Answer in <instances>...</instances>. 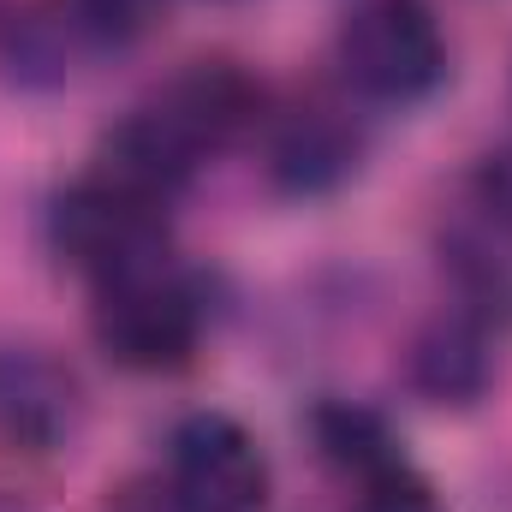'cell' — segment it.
<instances>
[{
  "label": "cell",
  "mask_w": 512,
  "mask_h": 512,
  "mask_svg": "<svg viewBox=\"0 0 512 512\" xmlns=\"http://www.w3.org/2000/svg\"><path fill=\"white\" fill-rule=\"evenodd\" d=\"M197 328H203L197 292L173 274V262H155L126 280L96 286V340L120 370L161 376V370L191 364Z\"/></svg>",
  "instance_id": "3957f363"
},
{
  "label": "cell",
  "mask_w": 512,
  "mask_h": 512,
  "mask_svg": "<svg viewBox=\"0 0 512 512\" xmlns=\"http://www.w3.org/2000/svg\"><path fill=\"white\" fill-rule=\"evenodd\" d=\"M340 72L370 102H417L447 72L429 0H358L340 24Z\"/></svg>",
  "instance_id": "6da1fadb"
},
{
  "label": "cell",
  "mask_w": 512,
  "mask_h": 512,
  "mask_svg": "<svg viewBox=\"0 0 512 512\" xmlns=\"http://www.w3.org/2000/svg\"><path fill=\"white\" fill-rule=\"evenodd\" d=\"M84 423L78 376L42 346H0V447L54 453Z\"/></svg>",
  "instance_id": "5b68a950"
},
{
  "label": "cell",
  "mask_w": 512,
  "mask_h": 512,
  "mask_svg": "<svg viewBox=\"0 0 512 512\" xmlns=\"http://www.w3.org/2000/svg\"><path fill=\"white\" fill-rule=\"evenodd\" d=\"M477 191H483V209H489V215L512 233V143H507V149H495V155L483 161Z\"/></svg>",
  "instance_id": "7c38bea8"
},
{
  "label": "cell",
  "mask_w": 512,
  "mask_h": 512,
  "mask_svg": "<svg viewBox=\"0 0 512 512\" xmlns=\"http://www.w3.org/2000/svg\"><path fill=\"white\" fill-rule=\"evenodd\" d=\"M358 512H441L429 477H417L405 459L376 471L370 483H358Z\"/></svg>",
  "instance_id": "8fae6325"
},
{
  "label": "cell",
  "mask_w": 512,
  "mask_h": 512,
  "mask_svg": "<svg viewBox=\"0 0 512 512\" xmlns=\"http://www.w3.org/2000/svg\"><path fill=\"white\" fill-rule=\"evenodd\" d=\"M167 489L185 512H262L268 459L227 411H191L167 441Z\"/></svg>",
  "instance_id": "277c9868"
},
{
  "label": "cell",
  "mask_w": 512,
  "mask_h": 512,
  "mask_svg": "<svg viewBox=\"0 0 512 512\" xmlns=\"http://www.w3.org/2000/svg\"><path fill=\"white\" fill-rule=\"evenodd\" d=\"M405 376L435 405H471L495 382V358H489V340L471 316H435L405 346Z\"/></svg>",
  "instance_id": "ba28073f"
},
{
  "label": "cell",
  "mask_w": 512,
  "mask_h": 512,
  "mask_svg": "<svg viewBox=\"0 0 512 512\" xmlns=\"http://www.w3.org/2000/svg\"><path fill=\"white\" fill-rule=\"evenodd\" d=\"M310 435H316V453L340 477H358V483H370L376 471L405 459L399 441H393V429H387L370 405H352V399H322L310 411Z\"/></svg>",
  "instance_id": "9c48e42d"
},
{
  "label": "cell",
  "mask_w": 512,
  "mask_h": 512,
  "mask_svg": "<svg viewBox=\"0 0 512 512\" xmlns=\"http://www.w3.org/2000/svg\"><path fill=\"white\" fill-rule=\"evenodd\" d=\"M358 155H364L358 126L340 108H292L268 143V173L292 197H322L352 179Z\"/></svg>",
  "instance_id": "52a82bcc"
},
{
  "label": "cell",
  "mask_w": 512,
  "mask_h": 512,
  "mask_svg": "<svg viewBox=\"0 0 512 512\" xmlns=\"http://www.w3.org/2000/svg\"><path fill=\"white\" fill-rule=\"evenodd\" d=\"M167 203H149L126 185L90 173L54 203V251L84 268L96 286L167 262Z\"/></svg>",
  "instance_id": "7a4b0ae2"
},
{
  "label": "cell",
  "mask_w": 512,
  "mask_h": 512,
  "mask_svg": "<svg viewBox=\"0 0 512 512\" xmlns=\"http://www.w3.org/2000/svg\"><path fill=\"white\" fill-rule=\"evenodd\" d=\"M60 24L90 48H126L149 24V0H60Z\"/></svg>",
  "instance_id": "30bf717a"
},
{
  "label": "cell",
  "mask_w": 512,
  "mask_h": 512,
  "mask_svg": "<svg viewBox=\"0 0 512 512\" xmlns=\"http://www.w3.org/2000/svg\"><path fill=\"white\" fill-rule=\"evenodd\" d=\"M155 108L209 155V149L239 143V137L256 126V114H262V84H256L245 66H233V60H197L191 72H179V78L161 90Z\"/></svg>",
  "instance_id": "8992f818"
}]
</instances>
